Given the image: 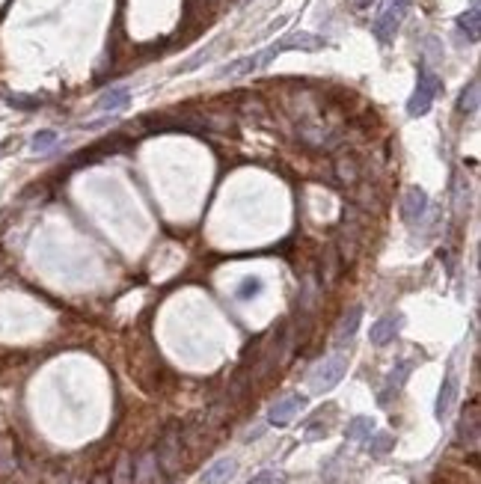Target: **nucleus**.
<instances>
[{
	"mask_svg": "<svg viewBox=\"0 0 481 484\" xmlns=\"http://www.w3.org/2000/svg\"><path fill=\"white\" fill-rule=\"evenodd\" d=\"M238 464L232 461V457H220L217 464H211L205 469V476H202V484H229V478L235 476Z\"/></svg>",
	"mask_w": 481,
	"mask_h": 484,
	"instance_id": "12",
	"label": "nucleus"
},
{
	"mask_svg": "<svg viewBox=\"0 0 481 484\" xmlns=\"http://www.w3.org/2000/svg\"><path fill=\"white\" fill-rule=\"evenodd\" d=\"M155 455H158V464L167 469V473H175V469H179V464H182V440H179V434L170 431L167 437H163L161 449Z\"/></svg>",
	"mask_w": 481,
	"mask_h": 484,
	"instance_id": "7",
	"label": "nucleus"
},
{
	"mask_svg": "<svg viewBox=\"0 0 481 484\" xmlns=\"http://www.w3.org/2000/svg\"><path fill=\"white\" fill-rule=\"evenodd\" d=\"M128 102H131V92L125 90V86H116V90H107L104 95L98 98L95 110H101V113H116V110H122Z\"/></svg>",
	"mask_w": 481,
	"mask_h": 484,
	"instance_id": "13",
	"label": "nucleus"
},
{
	"mask_svg": "<svg viewBox=\"0 0 481 484\" xmlns=\"http://www.w3.org/2000/svg\"><path fill=\"white\" fill-rule=\"evenodd\" d=\"M360 321H363V306H351L345 315H341L339 321V327H336V345L341 347L345 342H351L353 336H357V330H360Z\"/></svg>",
	"mask_w": 481,
	"mask_h": 484,
	"instance_id": "9",
	"label": "nucleus"
},
{
	"mask_svg": "<svg viewBox=\"0 0 481 484\" xmlns=\"http://www.w3.org/2000/svg\"><path fill=\"white\" fill-rule=\"evenodd\" d=\"M410 6H413V0H384L381 12H377V18L372 24L374 39L381 42V45L392 42V36H395V30L401 27V21L410 12Z\"/></svg>",
	"mask_w": 481,
	"mask_h": 484,
	"instance_id": "1",
	"label": "nucleus"
},
{
	"mask_svg": "<svg viewBox=\"0 0 481 484\" xmlns=\"http://www.w3.org/2000/svg\"><path fill=\"white\" fill-rule=\"evenodd\" d=\"M303 407H306V395H288V399H280L268 410V422H271V425H276V428H283L303 410Z\"/></svg>",
	"mask_w": 481,
	"mask_h": 484,
	"instance_id": "6",
	"label": "nucleus"
},
{
	"mask_svg": "<svg viewBox=\"0 0 481 484\" xmlns=\"http://www.w3.org/2000/svg\"><path fill=\"white\" fill-rule=\"evenodd\" d=\"M369 4H372V0H353V6H357V9H365Z\"/></svg>",
	"mask_w": 481,
	"mask_h": 484,
	"instance_id": "27",
	"label": "nucleus"
},
{
	"mask_svg": "<svg viewBox=\"0 0 481 484\" xmlns=\"http://www.w3.org/2000/svg\"><path fill=\"white\" fill-rule=\"evenodd\" d=\"M466 202H470V188H466L463 179H458V184H454V211H458V214H463Z\"/></svg>",
	"mask_w": 481,
	"mask_h": 484,
	"instance_id": "24",
	"label": "nucleus"
},
{
	"mask_svg": "<svg viewBox=\"0 0 481 484\" xmlns=\"http://www.w3.org/2000/svg\"><path fill=\"white\" fill-rule=\"evenodd\" d=\"M478 81H470V86H466V90L461 92V102H458V110L463 116H473L475 110H478Z\"/></svg>",
	"mask_w": 481,
	"mask_h": 484,
	"instance_id": "20",
	"label": "nucleus"
},
{
	"mask_svg": "<svg viewBox=\"0 0 481 484\" xmlns=\"http://www.w3.org/2000/svg\"><path fill=\"white\" fill-rule=\"evenodd\" d=\"M458 437L463 445H478V404L473 401L470 404V410H463L461 416V425H458Z\"/></svg>",
	"mask_w": 481,
	"mask_h": 484,
	"instance_id": "10",
	"label": "nucleus"
},
{
	"mask_svg": "<svg viewBox=\"0 0 481 484\" xmlns=\"http://www.w3.org/2000/svg\"><path fill=\"white\" fill-rule=\"evenodd\" d=\"M454 401H458V380H454L452 375L442 380V387H440V395H437V407H434V413L437 419H446L452 413V407Z\"/></svg>",
	"mask_w": 481,
	"mask_h": 484,
	"instance_id": "11",
	"label": "nucleus"
},
{
	"mask_svg": "<svg viewBox=\"0 0 481 484\" xmlns=\"http://www.w3.org/2000/svg\"><path fill=\"white\" fill-rule=\"evenodd\" d=\"M458 27L466 36H470V42H478V36H481V9H478V0H473V6L458 18Z\"/></svg>",
	"mask_w": 481,
	"mask_h": 484,
	"instance_id": "15",
	"label": "nucleus"
},
{
	"mask_svg": "<svg viewBox=\"0 0 481 484\" xmlns=\"http://www.w3.org/2000/svg\"><path fill=\"white\" fill-rule=\"evenodd\" d=\"M392 445H395V437H392V434H374L372 431L369 437H365V449H369V455H374V457L389 455Z\"/></svg>",
	"mask_w": 481,
	"mask_h": 484,
	"instance_id": "18",
	"label": "nucleus"
},
{
	"mask_svg": "<svg viewBox=\"0 0 481 484\" xmlns=\"http://www.w3.org/2000/svg\"><path fill=\"white\" fill-rule=\"evenodd\" d=\"M428 214V193L422 188H407L401 196V217L404 223H410V226H416L422 217Z\"/></svg>",
	"mask_w": 481,
	"mask_h": 484,
	"instance_id": "5",
	"label": "nucleus"
},
{
	"mask_svg": "<svg viewBox=\"0 0 481 484\" xmlns=\"http://www.w3.org/2000/svg\"><path fill=\"white\" fill-rule=\"evenodd\" d=\"M54 143H57V134H54V131H39V134H36V137L30 140V148H33V152H48V148L54 146Z\"/></svg>",
	"mask_w": 481,
	"mask_h": 484,
	"instance_id": "23",
	"label": "nucleus"
},
{
	"mask_svg": "<svg viewBox=\"0 0 481 484\" xmlns=\"http://www.w3.org/2000/svg\"><path fill=\"white\" fill-rule=\"evenodd\" d=\"M336 176H339V181H345V184H357L360 181V160L353 155L336 158Z\"/></svg>",
	"mask_w": 481,
	"mask_h": 484,
	"instance_id": "17",
	"label": "nucleus"
},
{
	"mask_svg": "<svg viewBox=\"0 0 481 484\" xmlns=\"http://www.w3.org/2000/svg\"><path fill=\"white\" fill-rule=\"evenodd\" d=\"M155 476H158V455L155 452H146L140 461H134V481L137 484H149Z\"/></svg>",
	"mask_w": 481,
	"mask_h": 484,
	"instance_id": "16",
	"label": "nucleus"
},
{
	"mask_svg": "<svg viewBox=\"0 0 481 484\" xmlns=\"http://www.w3.org/2000/svg\"><path fill=\"white\" fill-rule=\"evenodd\" d=\"M280 478H276V473H262V476H256L250 484H276Z\"/></svg>",
	"mask_w": 481,
	"mask_h": 484,
	"instance_id": "25",
	"label": "nucleus"
},
{
	"mask_svg": "<svg viewBox=\"0 0 481 484\" xmlns=\"http://www.w3.org/2000/svg\"><path fill=\"white\" fill-rule=\"evenodd\" d=\"M113 484H134V461L131 455H122L116 469H113Z\"/></svg>",
	"mask_w": 481,
	"mask_h": 484,
	"instance_id": "21",
	"label": "nucleus"
},
{
	"mask_svg": "<svg viewBox=\"0 0 481 484\" xmlns=\"http://www.w3.org/2000/svg\"><path fill=\"white\" fill-rule=\"evenodd\" d=\"M345 371H348V357H345V354L324 357L321 363H315V368L309 371V389H312L315 395L330 392L336 383L345 378Z\"/></svg>",
	"mask_w": 481,
	"mask_h": 484,
	"instance_id": "2",
	"label": "nucleus"
},
{
	"mask_svg": "<svg viewBox=\"0 0 481 484\" xmlns=\"http://www.w3.org/2000/svg\"><path fill=\"white\" fill-rule=\"evenodd\" d=\"M9 102H12V104H18V107H36V104H39L36 98H15V95H12Z\"/></svg>",
	"mask_w": 481,
	"mask_h": 484,
	"instance_id": "26",
	"label": "nucleus"
},
{
	"mask_svg": "<svg viewBox=\"0 0 481 484\" xmlns=\"http://www.w3.org/2000/svg\"><path fill=\"white\" fill-rule=\"evenodd\" d=\"M372 431H374V419H369V416H357V419H351V422H348L345 437H348V440H365Z\"/></svg>",
	"mask_w": 481,
	"mask_h": 484,
	"instance_id": "19",
	"label": "nucleus"
},
{
	"mask_svg": "<svg viewBox=\"0 0 481 484\" xmlns=\"http://www.w3.org/2000/svg\"><path fill=\"white\" fill-rule=\"evenodd\" d=\"M93 484H110V481H107V478H104V476H98V478H95V481H93Z\"/></svg>",
	"mask_w": 481,
	"mask_h": 484,
	"instance_id": "28",
	"label": "nucleus"
},
{
	"mask_svg": "<svg viewBox=\"0 0 481 484\" xmlns=\"http://www.w3.org/2000/svg\"><path fill=\"white\" fill-rule=\"evenodd\" d=\"M410 371H413V363H410V359H401V363L389 371V378H386V392L381 395V404H386L389 395H392V392H398V389L404 387V383H407Z\"/></svg>",
	"mask_w": 481,
	"mask_h": 484,
	"instance_id": "14",
	"label": "nucleus"
},
{
	"mask_svg": "<svg viewBox=\"0 0 481 484\" xmlns=\"http://www.w3.org/2000/svg\"><path fill=\"white\" fill-rule=\"evenodd\" d=\"M321 45H324V39H318V36H312V33H291V36H283L280 42H273L271 48L259 51L256 63H259V69H264V66H271L273 60L280 54H285V51H318Z\"/></svg>",
	"mask_w": 481,
	"mask_h": 484,
	"instance_id": "3",
	"label": "nucleus"
},
{
	"mask_svg": "<svg viewBox=\"0 0 481 484\" xmlns=\"http://www.w3.org/2000/svg\"><path fill=\"white\" fill-rule=\"evenodd\" d=\"M437 92H440V78L428 66H419V83H416V92L407 102V113L410 116H425L428 110H431Z\"/></svg>",
	"mask_w": 481,
	"mask_h": 484,
	"instance_id": "4",
	"label": "nucleus"
},
{
	"mask_svg": "<svg viewBox=\"0 0 481 484\" xmlns=\"http://www.w3.org/2000/svg\"><path fill=\"white\" fill-rule=\"evenodd\" d=\"M401 324H404V318L401 315H384L381 321H374L372 324V333H369V339H372V345H386V342H392L398 336V330H401Z\"/></svg>",
	"mask_w": 481,
	"mask_h": 484,
	"instance_id": "8",
	"label": "nucleus"
},
{
	"mask_svg": "<svg viewBox=\"0 0 481 484\" xmlns=\"http://www.w3.org/2000/svg\"><path fill=\"white\" fill-rule=\"evenodd\" d=\"M262 291H264V282L259 277H247L244 282L238 285L235 294H238V300H252V297H259Z\"/></svg>",
	"mask_w": 481,
	"mask_h": 484,
	"instance_id": "22",
	"label": "nucleus"
}]
</instances>
